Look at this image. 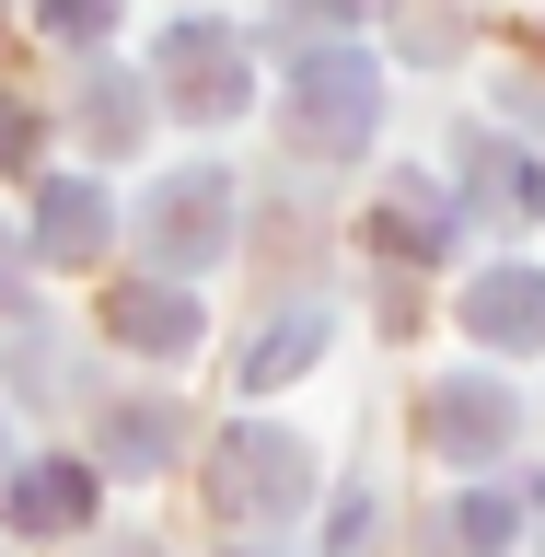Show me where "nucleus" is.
Wrapping results in <instances>:
<instances>
[{
    "instance_id": "f257e3e1",
    "label": "nucleus",
    "mask_w": 545,
    "mask_h": 557,
    "mask_svg": "<svg viewBox=\"0 0 545 557\" xmlns=\"http://www.w3.org/2000/svg\"><path fill=\"white\" fill-rule=\"evenodd\" d=\"M313 453L290 442V430H268V418H244V430H221V453H209V511L221 522H290L313 511Z\"/></svg>"
},
{
    "instance_id": "f03ea898",
    "label": "nucleus",
    "mask_w": 545,
    "mask_h": 557,
    "mask_svg": "<svg viewBox=\"0 0 545 557\" xmlns=\"http://www.w3.org/2000/svg\"><path fill=\"white\" fill-rule=\"evenodd\" d=\"M372 116H383V70L360 59V47H302V59H290V151L348 163V151L372 139Z\"/></svg>"
},
{
    "instance_id": "7ed1b4c3",
    "label": "nucleus",
    "mask_w": 545,
    "mask_h": 557,
    "mask_svg": "<svg viewBox=\"0 0 545 557\" xmlns=\"http://www.w3.org/2000/svg\"><path fill=\"white\" fill-rule=\"evenodd\" d=\"M151 94L174 116H244L256 104V59H244V35L221 12H186V24L151 35Z\"/></svg>"
},
{
    "instance_id": "20e7f679",
    "label": "nucleus",
    "mask_w": 545,
    "mask_h": 557,
    "mask_svg": "<svg viewBox=\"0 0 545 557\" xmlns=\"http://www.w3.org/2000/svg\"><path fill=\"white\" fill-rule=\"evenodd\" d=\"M139 256L163 278H198V268H221L233 256V174L221 163H186V174H163L151 198H139Z\"/></svg>"
},
{
    "instance_id": "39448f33",
    "label": "nucleus",
    "mask_w": 545,
    "mask_h": 557,
    "mask_svg": "<svg viewBox=\"0 0 545 557\" xmlns=\"http://www.w3.org/2000/svg\"><path fill=\"white\" fill-rule=\"evenodd\" d=\"M511 430H522V407L499 372H430L418 383V453L430 465H511Z\"/></svg>"
},
{
    "instance_id": "423d86ee",
    "label": "nucleus",
    "mask_w": 545,
    "mask_h": 557,
    "mask_svg": "<svg viewBox=\"0 0 545 557\" xmlns=\"http://www.w3.org/2000/svg\"><path fill=\"white\" fill-rule=\"evenodd\" d=\"M104 244H116V198H104L94 174H47V186H35V221H24V256H47V268H94Z\"/></svg>"
},
{
    "instance_id": "0eeeda50",
    "label": "nucleus",
    "mask_w": 545,
    "mask_h": 557,
    "mask_svg": "<svg viewBox=\"0 0 545 557\" xmlns=\"http://www.w3.org/2000/svg\"><path fill=\"white\" fill-rule=\"evenodd\" d=\"M104 325H116L139 360H186L209 313H198V290H186V278H116V290H104Z\"/></svg>"
},
{
    "instance_id": "6e6552de",
    "label": "nucleus",
    "mask_w": 545,
    "mask_h": 557,
    "mask_svg": "<svg viewBox=\"0 0 545 557\" xmlns=\"http://www.w3.org/2000/svg\"><path fill=\"white\" fill-rule=\"evenodd\" d=\"M0 511H12V534H82L94 522V465H70V453L0 465Z\"/></svg>"
},
{
    "instance_id": "1a4fd4ad",
    "label": "nucleus",
    "mask_w": 545,
    "mask_h": 557,
    "mask_svg": "<svg viewBox=\"0 0 545 557\" xmlns=\"http://www.w3.org/2000/svg\"><path fill=\"white\" fill-rule=\"evenodd\" d=\"M453 233H465V198L430 174H395L372 198V256H453Z\"/></svg>"
},
{
    "instance_id": "9d476101",
    "label": "nucleus",
    "mask_w": 545,
    "mask_h": 557,
    "mask_svg": "<svg viewBox=\"0 0 545 557\" xmlns=\"http://www.w3.org/2000/svg\"><path fill=\"white\" fill-rule=\"evenodd\" d=\"M465 337L476 348H545V268H487L465 278Z\"/></svg>"
},
{
    "instance_id": "9b49d317",
    "label": "nucleus",
    "mask_w": 545,
    "mask_h": 557,
    "mask_svg": "<svg viewBox=\"0 0 545 557\" xmlns=\"http://www.w3.org/2000/svg\"><path fill=\"white\" fill-rule=\"evenodd\" d=\"M325 348H337V313H325V302H290V313H268V325L233 348V383H256V395H268V383H302Z\"/></svg>"
},
{
    "instance_id": "f8f14e48",
    "label": "nucleus",
    "mask_w": 545,
    "mask_h": 557,
    "mask_svg": "<svg viewBox=\"0 0 545 557\" xmlns=\"http://www.w3.org/2000/svg\"><path fill=\"white\" fill-rule=\"evenodd\" d=\"M418 557H522V499L511 487H465L418 522Z\"/></svg>"
},
{
    "instance_id": "ddd939ff",
    "label": "nucleus",
    "mask_w": 545,
    "mask_h": 557,
    "mask_svg": "<svg viewBox=\"0 0 545 557\" xmlns=\"http://www.w3.org/2000/svg\"><path fill=\"white\" fill-rule=\"evenodd\" d=\"M174 453H186V418H174L163 395H116L104 430H94V465H104V476H163Z\"/></svg>"
},
{
    "instance_id": "4468645a",
    "label": "nucleus",
    "mask_w": 545,
    "mask_h": 557,
    "mask_svg": "<svg viewBox=\"0 0 545 557\" xmlns=\"http://www.w3.org/2000/svg\"><path fill=\"white\" fill-rule=\"evenodd\" d=\"M453 163L476 174V198L511 209V221H534V209H545V174L522 163V151H499V128H465V139H453Z\"/></svg>"
},
{
    "instance_id": "2eb2a0df",
    "label": "nucleus",
    "mask_w": 545,
    "mask_h": 557,
    "mask_svg": "<svg viewBox=\"0 0 545 557\" xmlns=\"http://www.w3.org/2000/svg\"><path fill=\"white\" fill-rule=\"evenodd\" d=\"M139 116H151V104H139V82H128V70H94V82H82V104H70V128L94 139V151H128V139H139Z\"/></svg>"
},
{
    "instance_id": "dca6fc26",
    "label": "nucleus",
    "mask_w": 545,
    "mask_h": 557,
    "mask_svg": "<svg viewBox=\"0 0 545 557\" xmlns=\"http://www.w3.org/2000/svg\"><path fill=\"white\" fill-rule=\"evenodd\" d=\"M372 534H383V499H372V487H337V511H325L313 557H372Z\"/></svg>"
},
{
    "instance_id": "f3484780",
    "label": "nucleus",
    "mask_w": 545,
    "mask_h": 557,
    "mask_svg": "<svg viewBox=\"0 0 545 557\" xmlns=\"http://www.w3.org/2000/svg\"><path fill=\"white\" fill-rule=\"evenodd\" d=\"M35 24L59 35V47H104L116 35V0H35Z\"/></svg>"
},
{
    "instance_id": "a211bd4d",
    "label": "nucleus",
    "mask_w": 545,
    "mask_h": 557,
    "mask_svg": "<svg viewBox=\"0 0 545 557\" xmlns=\"http://www.w3.org/2000/svg\"><path fill=\"white\" fill-rule=\"evenodd\" d=\"M59 372H70V348H59V337H35V325H24V337H12V383H24V395H47Z\"/></svg>"
},
{
    "instance_id": "6ab92c4d",
    "label": "nucleus",
    "mask_w": 545,
    "mask_h": 557,
    "mask_svg": "<svg viewBox=\"0 0 545 557\" xmlns=\"http://www.w3.org/2000/svg\"><path fill=\"white\" fill-rule=\"evenodd\" d=\"M24 151H35V104L0 94V163H24Z\"/></svg>"
},
{
    "instance_id": "aec40b11",
    "label": "nucleus",
    "mask_w": 545,
    "mask_h": 557,
    "mask_svg": "<svg viewBox=\"0 0 545 557\" xmlns=\"http://www.w3.org/2000/svg\"><path fill=\"white\" fill-rule=\"evenodd\" d=\"M360 0H290V47H313V24H348Z\"/></svg>"
},
{
    "instance_id": "412c9836",
    "label": "nucleus",
    "mask_w": 545,
    "mask_h": 557,
    "mask_svg": "<svg viewBox=\"0 0 545 557\" xmlns=\"http://www.w3.org/2000/svg\"><path fill=\"white\" fill-rule=\"evenodd\" d=\"M24 302V233H12V221H0V313Z\"/></svg>"
},
{
    "instance_id": "4be33fe9",
    "label": "nucleus",
    "mask_w": 545,
    "mask_h": 557,
    "mask_svg": "<svg viewBox=\"0 0 545 557\" xmlns=\"http://www.w3.org/2000/svg\"><path fill=\"white\" fill-rule=\"evenodd\" d=\"M94 557H151V546H94Z\"/></svg>"
},
{
    "instance_id": "5701e85b",
    "label": "nucleus",
    "mask_w": 545,
    "mask_h": 557,
    "mask_svg": "<svg viewBox=\"0 0 545 557\" xmlns=\"http://www.w3.org/2000/svg\"><path fill=\"white\" fill-rule=\"evenodd\" d=\"M0 465H12V430H0Z\"/></svg>"
},
{
    "instance_id": "b1692460",
    "label": "nucleus",
    "mask_w": 545,
    "mask_h": 557,
    "mask_svg": "<svg viewBox=\"0 0 545 557\" xmlns=\"http://www.w3.org/2000/svg\"><path fill=\"white\" fill-rule=\"evenodd\" d=\"M534 499H545V487H534Z\"/></svg>"
}]
</instances>
